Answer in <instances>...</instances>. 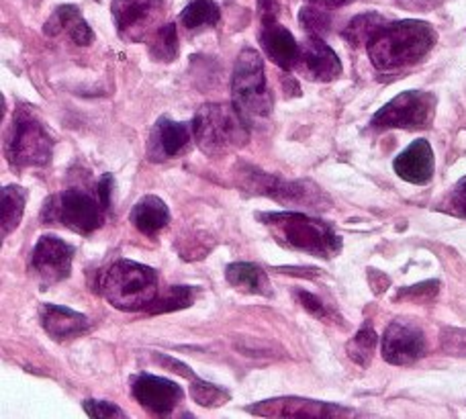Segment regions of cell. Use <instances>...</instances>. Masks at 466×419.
<instances>
[{
	"mask_svg": "<svg viewBox=\"0 0 466 419\" xmlns=\"http://www.w3.org/2000/svg\"><path fill=\"white\" fill-rule=\"evenodd\" d=\"M54 139L49 136L46 125L29 111H19L15 115L11 138L6 144L8 162L15 168H39L52 160Z\"/></svg>",
	"mask_w": 466,
	"mask_h": 419,
	"instance_id": "cell-7",
	"label": "cell"
},
{
	"mask_svg": "<svg viewBox=\"0 0 466 419\" xmlns=\"http://www.w3.org/2000/svg\"><path fill=\"white\" fill-rule=\"evenodd\" d=\"M98 291L119 312H141L157 297V274L133 260H116L103 272Z\"/></svg>",
	"mask_w": 466,
	"mask_h": 419,
	"instance_id": "cell-4",
	"label": "cell"
},
{
	"mask_svg": "<svg viewBox=\"0 0 466 419\" xmlns=\"http://www.w3.org/2000/svg\"><path fill=\"white\" fill-rule=\"evenodd\" d=\"M131 393L137 404L144 405L154 415H170L185 399V393L177 383L154 374L136 376L131 384Z\"/></svg>",
	"mask_w": 466,
	"mask_h": 419,
	"instance_id": "cell-12",
	"label": "cell"
},
{
	"mask_svg": "<svg viewBox=\"0 0 466 419\" xmlns=\"http://www.w3.org/2000/svg\"><path fill=\"white\" fill-rule=\"evenodd\" d=\"M426 352V338L420 328L405 322H393L382 335V358L389 364L407 366Z\"/></svg>",
	"mask_w": 466,
	"mask_h": 419,
	"instance_id": "cell-13",
	"label": "cell"
},
{
	"mask_svg": "<svg viewBox=\"0 0 466 419\" xmlns=\"http://www.w3.org/2000/svg\"><path fill=\"white\" fill-rule=\"evenodd\" d=\"M434 46L436 31L431 25L407 19L387 23L369 44V56L374 68L390 72L421 62Z\"/></svg>",
	"mask_w": 466,
	"mask_h": 419,
	"instance_id": "cell-1",
	"label": "cell"
},
{
	"mask_svg": "<svg viewBox=\"0 0 466 419\" xmlns=\"http://www.w3.org/2000/svg\"><path fill=\"white\" fill-rule=\"evenodd\" d=\"M164 0H113L111 13L119 37L137 44L162 15Z\"/></svg>",
	"mask_w": 466,
	"mask_h": 419,
	"instance_id": "cell-11",
	"label": "cell"
},
{
	"mask_svg": "<svg viewBox=\"0 0 466 419\" xmlns=\"http://www.w3.org/2000/svg\"><path fill=\"white\" fill-rule=\"evenodd\" d=\"M195 303V287H170L164 292H157V297L149 303L144 312L149 315H162L187 309Z\"/></svg>",
	"mask_w": 466,
	"mask_h": 419,
	"instance_id": "cell-25",
	"label": "cell"
},
{
	"mask_svg": "<svg viewBox=\"0 0 466 419\" xmlns=\"http://www.w3.org/2000/svg\"><path fill=\"white\" fill-rule=\"evenodd\" d=\"M231 98L241 117L252 125L272 111V95L266 87L264 60L252 47L241 49L231 77Z\"/></svg>",
	"mask_w": 466,
	"mask_h": 419,
	"instance_id": "cell-5",
	"label": "cell"
},
{
	"mask_svg": "<svg viewBox=\"0 0 466 419\" xmlns=\"http://www.w3.org/2000/svg\"><path fill=\"white\" fill-rule=\"evenodd\" d=\"M442 343H444V350L452 352V354L466 356V332L448 330V332H444Z\"/></svg>",
	"mask_w": 466,
	"mask_h": 419,
	"instance_id": "cell-34",
	"label": "cell"
},
{
	"mask_svg": "<svg viewBox=\"0 0 466 419\" xmlns=\"http://www.w3.org/2000/svg\"><path fill=\"white\" fill-rule=\"evenodd\" d=\"M297 68L313 82H331L342 74V64L334 49L323 41V37L313 36H309L301 47Z\"/></svg>",
	"mask_w": 466,
	"mask_h": 419,
	"instance_id": "cell-15",
	"label": "cell"
},
{
	"mask_svg": "<svg viewBox=\"0 0 466 419\" xmlns=\"http://www.w3.org/2000/svg\"><path fill=\"white\" fill-rule=\"evenodd\" d=\"M190 395H193V399L201 407H219L231 399V395L226 389H219L218 384H211L201 379H193V384H190Z\"/></svg>",
	"mask_w": 466,
	"mask_h": 419,
	"instance_id": "cell-30",
	"label": "cell"
},
{
	"mask_svg": "<svg viewBox=\"0 0 466 419\" xmlns=\"http://www.w3.org/2000/svg\"><path fill=\"white\" fill-rule=\"evenodd\" d=\"M41 328L47 332L49 338L54 340H70L88 330V317L82 315L74 309L46 303L39 309Z\"/></svg>",
	"mask_w": 466,
	"mask_h": 419,
	"instance_id": "cell-18",
	"label": "cell"
},
{
	"mask_svg": "<svg viewBox=\"0 0 466 419\" xmlns=\"http://www.w3.org/2000/svg\"><path fill=\"white\" fill-rule=\"evenodd\" d=\"M129 220L133 223V228L139 233H144L147 238H154L168 225L170 211L160 197L147 195L133 205Z\"/></svg>",
	"mask_w": 466,
	"mask_h": 419,
	"instance_id": "cell-21",
	"label": "cell"
},
{
	"mask_svg": "<svg viewBox=\"0 0 466 419\" xmlns=\"http://www.w3.org/2000/svg\"><path fill=\"white\" fill-rule=\"evenodd\" d=\"M249 414L264 417H326L334 414H342V409L318 404V401H305L295 397H282L248 407Z\"/></svg>",
	"mask_w": 466,
	"mask_h": 419,
	"instance_id": "cell-19",
	"label": "cell"
},
{
	"mask_svg": "<svg viewBox=\"0 0 466 419\" xmlns=\"http://www.w3.org/2000/svg\"><path fill=\"white\" fill-rule=\"evenodd\" d=\"M85 407V412L90 417H96V419H109V417H125V412L121 407H116L115 404H109V401H96V399H88L82 404Z\"/></svg>",
	"mask_w": 466,
	"mask_h": 419,
	"instance_id": "cell-31",
	"label": "cell"
},
{
	"mask_svg": "<svg viewBox=\"0 0 466 419\" xmlns=\"http://www.w3.org/2000/svg\"><path fill=\"white\" fill-rule=\"evenodd\" d=\"M438 292V282L431 281V282H423L418 284V287H410L399 292V299H421V297H434Z\"/></svg>",
	"mask_w": 466,
	"mask_h": 419,
	"instance_id": "cell-35",
	"label": "cell"
},
{
	"mask_svg": "<svg viewBox=\"0 0 466 419\" xmlns=\"http://www.w3.org/2000/svg\"><path fill=\"white\" fill-rule=\"evenodd\" d=\"M256 220H260L270 230L272 238L285 248L318 258H334L342 250V240L329 223L305 213H258Z\"/></svg>",
	"mask_w": 466,
	"mask_h": 419,
	"instance_id": "cell-2",
	"label": "cell"
},
{
	"mask_svg": "<svg viewBox=\"0 0 466 419\" xmlns=\"http://www.w3.org/2000/svg\"><path fill=\"white\" fill-rule=\"evenodd\" d=\"M221 13L213 0H193L180 15L182 25L188 31H198L203 27H215L219 23Z\"/></svg>",
	"mask_w": 466,
	"mask_h": 419,
	"instance_id": "cell-26",
	"label": "cell"
},
{
	"mask_svg": "<svg viewBox=\"0 0 466 419\" xmlns=\"http://www.w3.org/2000/svg\"><path fill=\"white\" fill-rule=\"evenodd\" d=\"M105 211L106 209L96 192L90 195L86 190L68 189L46 200L41 217L47 225H64L74 233L88 236L101 228Z\"/></svg>",
	"mask_w": 466,
	"mask_h": 419,
	"instance_id": "cell-6",
	"label": "cell"
},
{
	"mask_svg": "<svg viewBox=\"0 0 466 419\" xmlns=\"http://www.w3.org/2000/svg\"><path fill=\"white\" fill-rule=\"evenodd\" d=\"M258 11H260L262 23L277 21L280 11V0H258Z\"/></svg>",
	"mask_w": 466,
	"mask_h": 419,
	"instance_id": "cell-36",
	"label": "cell"
},
{
	"mask_svg": "<svg viewBox=\"0 0 466 419\" xmlns=\"http://www.w3.org/2000/svg\"><path fill=\"white\" fill-rule=\"evenodd\" d=\"M248 125L236 105L209 103L198 108L195 115L193 136L203 154L219 158L248 144Z\"/></svg>",
	"mask_w": 466,
	"mask_h": 419,
	"instance_id": "cell-3",
	"label": "cell"
},
{
	"mask_svg": "<svg viewBox=\"0 0 466 419\" xmlns=\"http://www.w3.org/2000/svg\"><path fill=\"white\" fill-rule=\"evenodd\" d=\"M74 246L64 241L57 236H44L33 248L31 254V272L46 284L52 287L66 281L72 272V260H74Z\"/></svg>",
	"mask_w": 466,
	"mask_h": 419,
	"instance_id": "cell-10",
	"label": "cell"
},
{
	"mask_svg": "<svg viewBox=\"0 0 466 419\" xmlns=\"http://www.w3.org/2000/svg\"><path fill=\"white\" fill-rule=\"evenodd\" d=\"M149 56L156 62H172L178 56V33L177 25L168 23L154 33L152 41H149Z\"/></svg>",
	"mask_w": 466,
	"mask_h": 419,
	"instance_id": "cell-27",
	"label": "cell"
},
{
	"mask_svg": "<svg viewBox=\"0 0 466 419\" xmlns=\"http://www.w3.org/2000/svg\"><path fill=\"white\" fill-rule=\"evenodd\" d=\"M299 303L303 305L305 312H309L313 317H319V320H329V312L328 307L321 303V301L313 295V292H307V291H297L295 292Z\"/></svg>",
	"mask_w": 466,
	"mask_h": 419,
	"instance_id": "cell-33",
	"label": "cell"
},
{
	"mask_svg": "<svg viewBox=\"0 0 466 419\" xmlns=\"http://www.w3.org/2000/svg\"><path fill=\"white\" fill-rule=\"evenodd\" d=\"M0 203H3V238L13 233L23 220L25 205H27V190L16 184H8L0 190Z\"/></svg>",
	"mask_w": 466,
	"mask_h": 419,
	"instance_id": "cell-24",
	"label": "cell"
},
{
	"mask_svg": "<svg viewBox=\"0 0 466 419\" xmlns=\"http://www.w3.org/2000/svg\"><path fill=\"white\" fill-rule=\"evenodd\" d=\"M436 97L423 90H405L372 117L374 129H426L434 121Z\"/></svg>",
	"mask_w": 466,
	"mask_h": 419,
	"instance_id": "cell-8",
	"label": "cell"
},
{
	"mask_svg": "<svg viewBox=\"0 0 466 419\" xmlns=\"http://www.w3.org/2000/svg\"><path fill=\"white\" fill-rule=\"evenodd\" d=\"M377 333L370 328V325H364V328L358 332L352 340L348 343V356L354 360L356 364L369 366L370 358L374 354V348H377Z\"/></svg>",
	"mask_w": 466,
	"mask_h": 419,
	"instance_id": "cell-28",
	"label": "cell"
},
{
	"mask_svg": "<svg viewBox=\"0 0 466 419\" xmlns=\"http://www.w3.org/2000/svg\"><path fill=\"white\" fill-rule=\"evenodd\" d=\"M226 279L233 289L241 292H249V295H264L270 297V282L268 274L264 272V268L252 262H233L228 266Z\"/></svg>",
	"mask_w": 466,
	"mask_h": 419,
	"instance_id": "cell-22",
	"label": "cell"
},
{
	"mask_svg": "<svg viewBox=\"0 0 466 419\" xmlns=\"http://www.w3.org/2000/svg\"><path fill=\"white\" fill-rule=\"evenodd\" d=\"M246 180L248 187L254 189L258 195L270 197L282 205H309L315 209H321V190L307 180L289 182L274 174L256 170V168H249V172H246Z\"/></svg>",
	"mask_w": 466,
	"mask_h": 419,
	"instance_id": "cell-9",
	"label": "cell"
},
{
	"mask_svg": "<svg viewBox=\"0 0 466 419\" xmlns=\"http://www.w3.org/2000/svg\"><path fill=\"white\" fill-rule=\"evenodd\" d=\"M385 25H387V19L379 13L358 15L348 23V27L344 29L342 37L354 47H362V46L369 47L370 41L379 36Z\"/></svg>",
	"mask_w": 466,
	"mask_h": 419,
	"instance_id": "cell-23",
	"label": "cell"
},
{
	"mask_svg": "<svg viewBox=\"0 0 466 419\" xmlns=\"http://www.w3.org/2000/svg\"><path fill=\"white\" fill-rule=\"evenodd\" d=\"M309 3L323 8H338V6H346L350 3H354V0H309Z\"/></svg>",
	"mask_w": 466,
	"mask_h": 419,
	"instance_id": "cell-38",
	"label": "cell"
},
{
	"mask_svg": "<svg viewBox=\"0 0 466 419\" xmlns=\"http://www.w3.org/2000/svg\"><path fill=\"white\" fill-rule=\"evenodd\" d=\"M299 23H301L307 36L326 37L331 29V15L328 11H323L318 5L303 6L301 13H299Z\"/></svg>",
	"mask_w": 466,
	"mask_h": 419,
	"instance_id": "cell-29",
	"label": "cell"
},
{
	"mask_svg": "<svg viewBox=\"0 0 466 419\" xmlns=\"http://www.w3.org/2000/svg\"><path fill=\"white\" fill-rule=\"evenodd\" d=\"M395 172L411 184H428L434 176V152L426 139H418L395 158Z\"/></svg>",
	"mask_w": 466,
	"mask_h": 419,
	"instance_id": "cell-17",
	"label": "cell"
},
{
	"mask_svg": "<svg viewBox=\"0 0 466 419\" xmlns=\"http://www.w3.org/2000/svg\"><path fill=\"white\" fill-rule=\"evenodd\" d=\"M193 123H177L168 117L157 119L149 136V158L152 160H170L188 152L193 144Z\"/></svg>",
	"mask_w": 466,
	"mask_h": 419,
	"instance_id": "cell-14",
	"label": "cell"
},
{
	"mask_svg": "<svg viewBox=\"0 0 466 419\" xmlns=\"http://www.w3.org/2000/svg\"><path fill=\"white\" fill-rule=\"evenodd\" d=\"M260 46L280 70L297 68L299 57H301V46L297 44L293 33L282 27L279 21L262 23Z\"/></svg>",
	"mask_w": 466,
	"mask_h": 419,
	"instance_id": "cell-16",
	"label": "cell"
},
{
	"mask_svg": "<svg viewBox=\"0 0 466 419\" xmlns=\"http://www.w3.org/2000/svg\"><path fill=\"white\" fill-rule=\"evenodd\" d=\"M446 211H451L452 215L464 217L466 220V176L452 189L451 197H448V203H446Z\"/></svg>",
	"mask_w": 466,
	"mask_h": 419,
	"instance_id": "cell-32",
	"label": "cell"
},
{
	"mask_svg": "<svg viewBox=\"0 0 466 419\" xmlns=\"http://www.w3.org/2000/svg\"><path fill=\"white\" fill-rule=\"evenodd\" d=\"M111 189H113V176L105 174L96 184V195H98V199H101V203H103L105 209L111 207Z\"/></svg>",
	"mask_w": 466,
	"mask_h": 419,
	"instance_id": "cell-37",
	"label": "cell"
},
{
	"mask_svg": "<svg viewBox=\"0 0 466 419\" xmlns=\"http://www.w3.org/2000/svg\"><path fill=\"white\" fill-rule=\"evenodd\" d=\"M44 31L47 36H60V33H66L70 36V39L76 46H90L95 39L93 29L88 27V23L82 16L80 8L74 5H64L57 6L54 15L49 16V21L46 23Z\"/></svg>",
	"mask_w": 466,
	"mask_h": 419,
	"instance_id": "cell-20",
	"label": "cell"
}]
</instances>
